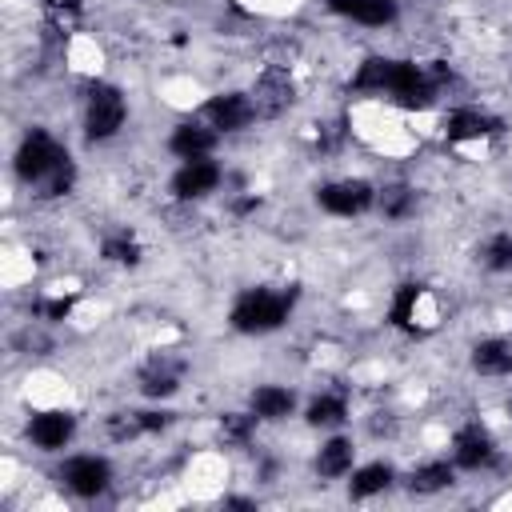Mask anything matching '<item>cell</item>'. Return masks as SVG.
I'll list each match as a JSON object with an SVG mask.
<instances>
[{"label": "cell", "instance_id": "14", "mask_svg": "<svg viewBox=\"0 0 512 512\" xmlns=\"http://www.w3.org/2000/svg\"><path fill=\"white\" fill-rule=\"evenodd\" d=\"M296 408V396L284 384H256L252 388V412L256 420H288Z\"/></svg>", "mask_w": 512, "mask_h": 512}, {"label": "cell", "instance_id": "26", "mask_svg": "<svg viewBox=\"0 0 512 512\" xmlns=\"http://www.w3.org/2000/svg\"><path fill=\"white\" fill-rule=\"evenodd\" d=\"M252 428H256V412H252V416H244V412L220 416V440H224V444H248Z\"/></svg>", "mask_w": 512, "mask_h": 512}, {"label": "cell", "instance_id": "29", "mask_svg": "<svg viewBox=\"0 0 512 512\" xmlns=\"http://www.w3.org/2000/svg\"><path fill=\"white\" fill-rule=\"evenodd\" d=\"M140 416V428L144 432H164L172 424V412H136Z\"/></svg>", "mask_w": 512, "mask_h": 512}, {"label": "cell", "instance_id": "3", "mask_svg": "<svg viewBox=\"0 0 512 512\" xmlns=\"http://www.w3.org/2000/svg\"><path fill=\"white\" fill-rule=\"evenodd\" d=\"M124 116H128L124 92L116 84L96 80L88 88V100H84V132H88V140H112L124 128Z\"/></svg>", "mask_w": 512, "mask_h": 512}, {"label": "cell", "instance_id": "27", "mask_svg": "<svg viewBox=\"0 0 512 512\" xmlns=\"http://www.w3.org/2000/svg\"><path fill=\"white\" fill-rule=\"evenodd\" d=\"M484 264L492 272H512V236H492L484 244Z\"/></svg>", "mask_w": 512, "mask_h": 512}, {"label": "cell", "instance_id": "11", "mask_svg": "<svg viewBox=\"0 0 512 512\" xmlns=\"http://www.w3.org/2000/svg\"><path fill=\"white\" fill-rule=\"evenodd\" d=\"M492 132H500V120L488 116V112H480V108H456V112H448V120H444V136H448L452 144L484 140V136H492Z\"/></svg>", "mask_w": 512, "mask_h": 512}, {"label": "cell", "instance_id": "7", "mask_svg": "<svg viewBox=\"0 0 512 512\" xmlns=\"http://www.w3.org/2000/svg\"><path fill=\"white\" fill-rule=\"evenodd\" d=\"M204 116L216 132H244L256 116V104L244 96V92H216L208 104H204Z\"/></svg>", "mask_w": 512, "mask_h": 512}, {"label": "cell", "instance_id": "25", "mask_svg": "<svg viewBox=\"0 0 512 512\" xmlns=\"http://www.w3.org/2000/svg\"><path fill=\"white\" fill-rule=\"evenodd\" d=\"M100 252H104V260H112V264H136V260H140V244H136V236H128V232H112V236L100 244Z\"/></svg>", "mask_w": 512, "mask_h": 512}, {"label": "cell", "instance_id": "13", "mask_svg": "<svg viewBox=\"0 0 512 512\" xmlns=\"http://www.w3.org/2000/svg\"><path fill=\"white\" fill-rule=\"evenodd\" d=\"M328 8L364 28H384L396 20V0H328Z\"/></svg>", "mask_w": 512, "mask_h": 512}, {"label": "cell", "instance_id": "20", "mask_svg": "<svg viewBox=\"0 0 512 512\" xmlns=\"http://www.w3.org/2000/svg\"><path fill=\"white\" fill-rule=\"evenodd\" d=\"M448 484H452V464L448 460H428V464H420V468L408 472V488L416 496H432V492H440Z\"/></svg>", "mask_w": 512, "mask_h": 512}, {"label": "cell", "instance_id": "21", "mask_svg": "<svg viewBox=\"0 0 512 512\" xmlns=\"http://www.w3.org/2000/svg\"><path fill=\"white\" fill-rule=\"evenodd\" d=\"M392 64H396V60H388V56L364 60V64L356 68V76H352V88H356V92H388V84H392Z\"/></svg>", "mask_w": 512, "mask_h": 512}, {"label": "cell", "instance_id": "16", "mask_svg": "<svg viewBox=\"0 0 512 512\" xmlns=\"http://www.w3.org/2000/svg\"><path fill=\"white\" fill-rule=\"evenodd\" d=\"M176 388H180V360H152L140 372V392L152 396V400H164Z\"/></svg>", "mask_w": 512, "mask_h": 512}, {"label": "cell", "instance_id": "5", "mask_svg": "<svg viewBox=\"0 0 512 512\" xmlns=\"http://www.w3.org/2000/svg\"><path fill=\"white\" fill-rule=\"evenodd\" d=\"M60 480H64V488H68L72 496L92 500V496H100V492L108 488L112 468H108L104 456H68V460L60 464Z\"/></svg>", "mask_w": 512, "mask_h": 512}, {"label": "cell", "instance_id": "22", "mask_svg": "<svg viewBox=\"0 0 512 512\" xmlns=\"http://www.w3.org/2000/svg\"><path fill=\"white\" fill-rule=\"evenodd\" d=\"M344 420H348V400L340 392H324L308 404V424L312 428H336Z\"/></svg>", "mask_w": 512, "mask_h": 512}, {"label": "cell", "instance_id": "23", "mask_svg": "<svg viewBox=\"0 0 512 512\" xmlns=\"http://www.w3.org/2000/svg\"><path fill=\"white\" fill-rule=\"evenodd\" d=\"M420 296L424 288L420 284H400L396 296H392V308H388V320L396 328H416V308H420Z\"/></svg>", "mask_w": 512, "mask_h": 512}, {"label": "cell", "instance_id": "19", "mask_svg": "<svg viewBox=\"0 0 512 512\" xmlns=\"http://www.w3.org/2000/svg\"><path fill=\"white\" fill-rule=\"evenodd\" d=\"M388 484H392V464L376 460V464H364V468L352 472V480H348V496H352V500H368V496L384 492Z\"/></svg>", "mask_w": 512, "mask_h": 512}, {"label": "cell", "instance_id": "30", "mask_svg": "<svg viewBox=\"0 0 512 512\" xmlns=\"http://www.w3.org/2000/svg\"><path fill=\"white\" fill-rule=\"evenodd\" d=\"M44 8H52V12H76L84 0H40Z\"/></svg>", "mask_w": 512, "mask_h": 512}, {"label": "cell", "instance_id": "12", "mask_svg": "<svg viewBox=\"0 0 512 512\" xmlns=\"http://www.w3.org/2000/svg\"><path fill=\"white\" fill-rule=\"evenodd\" d=\"M168 148L180 156V160H196V156H208L216 148V128L212 124H196V120H184L172 128L168 136Z\"/></svg>", "mask_w": 512, "mask_h": 512}, {"label": "cell", "instance_id": "18", "mask_svg": "<svg viewBox=\"0 0 512 512\" xmlns=\"http://www.w3.org/2000/svg\"><path fill=\"white\" fill-rule=\"evenodd\" d=\"M352 456H356L352 440L336 436V440H328V444H324V448L316 452V472H320L324 480H336V476L352 472Z\"/></svg>", "mask_w": 512, "mask_h": 512}, {"label": "cell", "instance_id": "17", "mask_svg": "<svg viewBox=\"0 0 512 512\" xmlns=\"http://www.w3.org/2000/svg\"><path fill=\"white\" fill-rule=\"evenodd\" d=\"M288 100H292V80H288V72H280V68H272V72H264L260 76V84H256V112H280V108H288Z\"/></svg>", "mask_w": 512, "mask_h": 512}, {"label": "cell", "instance_id": "8", "mask_svg": "<svg viewBox=\"0 0 512 512\" xmlns=\"http://www.w3.org/2000/svg\"><path fill=\"white\" fill-rule=\"evenodd\" d=\"M452 460H456L460 468H468V472L488 468V464L496 460V440H492V432L480 428V424H464V428L452 436Z\"/></svg>", "mask_w": 512, "mask_h": 512}, {"label": "cell", "instance_id": "9", "mask_svg": "<svg viewBox=\"0 0 512 512\" xmlns=\"http://www.w3.org/2000/svg\"><path fill=\"white\" fill-rule=\"evenodd\" d=\"M76 432V416L72 412H60V408H48V412H36L28 420V440L40 448V452H60Z\"/></svg>", "mask_w": 512, "mask_h": 512}, {"label": "cell", "instance_id": "10", "mask_svg": "<svg viewBox=\"0 0 512 512\" xmlns=\"http://www.w3.org/2000/svg\"><path fill=\"white\" fill-rule=\"evenodd\" d=\"M216 184H220V164L208 160V156L184 160L180 172L172 176V192H176L180 200H200V196L216 192Z\"/></svg>", "mask_w": 512, "mask_h": 512}, {"label": "cell", "instance_id": "4", "mask_svg": "<svg viewBox=\"0 0 512 512\" xmlns=\"http://www.w3.org/2000/svg\"><path fill=\"white\" fill-rule=\"evenodd\" d=\"M436 80L420 68V64H412V60H396L392 64V84H388V96L400 104V108H432V100H436Z\"/></svg>", "mask_w": 512, "mask_h": 512}, {"label": "cell", "instance_id": "28", "mask_svg": "<svg viewBox=\"0 0 512 512\" xmlns=\"http://www.w3.org/2000/svg\"><path fill=\"white\" fill-rule=\"evenodd\" d=\"M76 308V296H52V300H44L40 304V312H44V320H68V312Z\"/></svg>", "mask_w": 512, "mask_h": 512}, {"label": "cell", "instance_id": "15", "mask_svg": "<svg viewBox=\"0 0 512 512\" xmlns=\"http://www.w3.org/2000/svg\"><path fill=\"white\" fill-rule=\"evenodd\" d=\"M472 368L480 376H508L512 372V340H500V336L480 340L472 348Z\"/></svg>", "mask_w": 512, "mask_h": 512}, {"label": "cell", "instance_id": "6", "mask_svg": "<svg viewBox=\"0 0 512 512\" xmlns=\"http://www.w3.org/2000/svg\"><path fill=\"white\" fill-rule=\"evenodd\" d=\"M376 192L368 180H332L324 188H316V204L332 216H360L364 208H372Z\"/></svg>", "mask_w": 512, "mask_h": 512}, {"label": "cell", "instance_id": "2", "mask_svg": "<svg viewBox=\"0 0 512 512\" xmlns=\"http://www.w3.org/2000/svg\"><path fill=\"white\" fill-rule=\"evenodd\" d=\"M64 164H72L68 152H64V148L56 144V136L44 132V128H32V132L20 140V148H16V176H20L24 184H48Z\"/></svg>", "mask_w": 512, "mask_h": 512}, {"label": "cell", "instance_id": "24", "mask_svg": "<svg viewBox=\"0 0 512 512\" xmlns=\"http://www.w3.org/2000/svg\"><path fill=\"white\" fill-rule=\"evenodd\" d=\"M412 188L408 184H388V188H380V212L388 216V220H404L408 212H412Z\"/></svg>", "mask_w": 512, "mask_h": 512}, {"label": "cell", "instance_id": "1", "mask_svg": "<svg viewBox=\"0 0 512 512\" xmlns=\"http://www.w3.org/2000/svg\"><path fill=\"white\" fill-rule=\"evenodd\" d=\"M296 304V288H244L232 304V328L236 332H248V336H264V332H276L288 312Z\"/></svg>", "mask_w": 512, "mask_h": 512}]
</instances>
